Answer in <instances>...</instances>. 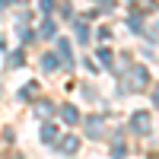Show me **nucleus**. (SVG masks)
I'll list each match as a JSON object with an SVG mask.
<instances>
[{
	"mask_svg": "<svg viewBox=\"0 0 159 159\" xmlns=\"http://www.w3.org/2000/svg\"><path fill=\"white\" fill-rule=\"evenodd\" d=\"M143 83H147V70L143 67H130V83H124V89L130 92V89H140Z\"/></svg>",
	"mask_w": 159,
	"mask_h": 159,
	"instance_id": "1",
	"label": "nucleus"
},
{
	"mask_svg": "<svg viewBox=\"0 0 159 159\" xmlns=\"http://www.w3.org/2000/svg\"><path fill=\"white\" fill-rule=\"evenodd\" d=\"M61 115H64V121H67V124H76V121H80V111L73 108V105H64Z\"/></svg>",
	"mask_w": 159,
	"mask_h": 159,
	"instance_id": "2",
	"label": "nucleus"
},
{
	"mask_svg": "<svg viewBox=\"0 0 159 159\" xmlns=\"http://www.w3.org/2000/svg\"><path fill=\"white\" fill-rule=\"evenodd\" d=\"M42 64H45V70H57V57H54V54H45Z\"/></svg>",
	"mask_w": 159,
	"mask_h": 159,
	"instance_id": "3",
	"label": "nucleus"
},
{
	"mask_svg": "<svg viewBox=\"0 0 159 159\" xmlns=\"http://www.w3.org/2000/svg\"><path fill=\"white\" fill-rule=\"evenodd\" d=\"M134 127H137V130H147V115H143V111L134 115Z\"/></svg>",
	"mask_w": 159,
	"mask_h": 159,
	"instance_id": "4",
	"label": "nucleus"
},
{
	"mask_svg": "<svg viewBox=\"0 0 159 159\" xmlns=\"http://www.w3.org/2000/svg\"><path fill=\"white\" fill-rule=\"evenodd\" d=\"M51 35H54V22H45L42 25V38H51Z\"/></svg>",
	"mask_w": 159,
	"mask_h": 159,
	"instance_id": "5",
	"label": "nucleus"
},
{
	"mask_svg": "<svg viewBox=\"0 0 159 159\" xmlns=\"http://www.w3.org/2000/svg\"><path fill=\"white\" fill-rule=\"evenodd\" d=\"M73 150H76V140L67 137V140H64V153H73Z\"/></svg>",
	"mask_w": 159,
	"mask_h": 159,
	"instance_id": "6",
	"label": "nucleus"
},
{
	"mask_svg": "<svg viewBox=\"0 0 159 159\" xmlns=\"http://www.w3.org/2000/svg\"><path fill=\"white\" fill-rule=\"evenodd\" d=\"M54 134H57L54 127H45V130H42V137H45V140H54Z\"/></svg>",
	"mask_w": 159,
	"mask_h": 159,
	"instance_id": "7",
	"label": "nucleus"
},
{
	"mask_svg": "<svg viewBox=\"0 0 159 159\" xmlns=\"http://www.w3.org/2000/svg\"><path fill=\"white\" fill-rule=\"evenodd\" d=\"M99 61L102 64H111V51H99Z\"/></svg>",
	"mask_w": 159,
	"mask_h": 159,
	"instance_id": "8",
	"label": "nucleus"
},
{
	"mask_svg": "<svg viewBox=\"0 0 159 159\" xmlns=\"http://www.w3.org/2000/svg\"><path fill=\"white\" fill-rule=\"evenodd\" d=\"M10 64H13V67H19V64H22V54H19V51H16V54H10Z\"/></svg>",
	"mask_w": 159,
	"mask_h": 159,
	"instance_id": "9",
	"label": "nucleus"
},
{
	"mask_svg": "<svg viewBox=\"0 0 159 159\" xmlns=\"http://www.w3.org/2000/svg\"><path fill=\"white\" fill-rule=\"evenodd\" d=\"M156 105H159V89H156Z\"/></svg>",
	"mask_w": 159,
	"mask_h": 159,
	"instance_id": "10",
	"label": "nucleus"
},
{
	"mask_svg": "<svg viewBox=\"0 0 159 159\" xmlns=\"http://www.w3.org/2000/svg\"><path fill=\"white\" fill-rule=\"evenodd\" d=\"M3 3H7V0H0V10H3Z\"/></svg>",
	"mask_w": 159,
	"mask_h": 159,
	"instance_id": "11",
	"label": "nucleus"
}]
</instances>
